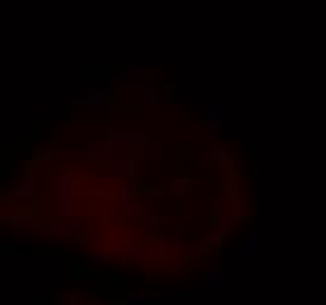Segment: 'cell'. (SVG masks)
<instances>
[{
    "label": "cell",
    "mask_w": 326,
    "mask_h": 305,
    "mask_svg": "<svg viewBox=\"0 0 326 305\" xmlns=\"http://www.w3.org/2000/svg\"><path fill=\"white\" fill-rule=\"evenodd\" d=\"M153 303V298L145 294V291H136V294H129L127 296L125 305H150Z\"/></svg>",
    "instance_id": "3957f363"
},
{
    "label": "cell",
    "mask_w": 326,
    "mask_h": 305,
    "mask_svg": "<svg viewBox=\"0 0 326 305\" xmlns=\"http://www.w3.org/2000/svg\"><path fill=\"white\" fill-rule=\"evenodd\" d=\"M258 251H260V239L256 233L247 235L242 239V244L237 246V254H242V256H256Z\"/></svg>",
    "instance_id": "7a4b0ae2"
},
{
    "label": "cell",
    "mask_w": 326,
    "mask_h": 305,
    "mask_svg": "<svg viewBox=\"0 0 326 305\" xmlns=\"http://www.w3.org/2000/svg\"><path fill=\"white\" fill-rule=\"evenodd\" d=\"M71 305H82V301H80V296H71Z\"/></svg>",
    "instance_id": "9c48e42d"
},
{
    "label": "cell",
    "mask_w": 326,
    "mask_h": 305,
    "mask_svg": "<svg viewBox=\"0 0 326 305\" xmlns=\"http://www.w3.org/2000/svg\"><path fill=\"white\" fill-rule=\"evenodd\" d=\"M223 160H230V155L225 153V148H211L209 155L202 160V162H211V165H216V162H223Z\"/></svg>",
    "instance_id": "5b68a950"
},
{
    "label": "cell",
    "mask_w": 326,
    "mask_h": 305,
    "mask_svg": "<svg viewBox=\"0 0 326 305\" xmlns=\"http://www.w3.org/2000/svg\"><path fill=\"white\" fill-rule=\"evenodd\" d=\"M247 153H251V155H256L258 153V141H247Z\"/></svg>",
    "instance_id": "ba28073f"
},
{
    "label": "cell",
    "mask_w": 326,
    "mask_h": 305,
    "mask_svg": "<svg viewBox=\"0 0 326 305\" xmlns=\"http://www.w3.org/2000/svg\"><path fill=\"white\" fill-rule=\"evenodd\" d=\"M225 233H228V230H218V233H214V235H207V237H204V244H207V246L221 244L223 239H225Z\"/></svg>",
    "instance_id": "8992f818"
},
{
    "label": "cell",
    "mask_w": 326,
    "mask_h": 305,
    "mask_svg": "<svg viewBox=\"0 0 326 305\" xmlns=\"http://www.w3.org/2000/svg\"><path fill=\"white\" fill-rule=\"evenodd\" d=\"M202 110H204V115H207L211 122H218V120H221V113H223V106L221 103H204Z\"/></svg>",
    "instance_id": "277c9868"
},
{
    "label": "cell",
    "mask_w": 326,
    "mask_h": 305,
    "mask_svg": "<svg viewBox=\"0 0 326 305\" xmlns=\"http://www.w3.org/2000/svg\"><path fill=\"white\" fill-rule=\"evenodd\" d=\"M174 186H176V190H174V195H183V190H185V186H190V178H183V181H176Z\"/></svg>",
    "instance_id": "52a82bcc"
},
{
    "label": "cell",
    "mask_w": 326,
    "mask_h": 305,
    "mask_svg": "<svg viewBox=\"0 0 326 305\" xmlns=\"http://www.w3.org/2000/svg\"><path fill=\"white\" fill-rule=\"evenodd\" d=\"M202 291H207V294H221L223 291V277H221L218 270L207 272L204 282H202Z\"/></svg>",
    "instance_id": "6da1fadb"
},
{
    "label": "cell",
    "mask_w": 326,
    "mask_h": 305,
    "mask_svg": "<svg viewBox=\"0 0 326 305\" xmlns=\"http://www.w3.org/2000/svg\"><path fill=\"white\" fill-rule=\"evenodd\" d=\"M96 261H108V256H106V254H96Z\"/></svg>",
    "instance_id": "30bf717a"
}]
</instances>
